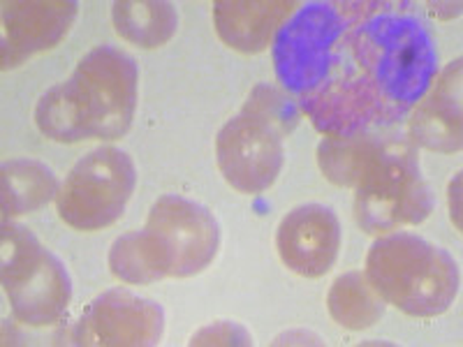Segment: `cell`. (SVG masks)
<instances>
[{
  "label": "cell",
  "instance_id": "obj_4",
  "mask_svg": "<svg viewBox=\"0 0 463 347\" xmlns=\"http://www.w3.org/2000/svg\"><path fill=\"white\" fill-rule=\"evenodd\" d=\"M297 118V107L279 89L255 86L243 109L216 137L218 167L227 183L246 195L271 188L283 169V137Z\"/></svg>",
  "mask_w": 463,
  "mask_h": 347
},
{
  "label": "cell",
  "instance_id": "obj_2",
  "mask_svg": "<svg viewBox=\"0 0 463 347\" xmlns=\"http://www.w3.org/2000/svg\"><path fill=\"white\" fill-rule=\"evenodd\" d=\"M362 77L392 107L411 111L436 80L438 56L424 23L411 14L366 16L347 35Z\"/></svg>",
  "mask_w": 463,
  "mask_h": 347
},
{
  "label": "cell",
  "instance_id": "obj_9",
  "mask_svg": "<svg viewBox=\"0 0 463 347\" xmlns=\"http://www.w3.org/2000/svg\"><path fill=\"white\" fill-rule=\"evenodd\" d=\"M144 230L158 248L167 278L202 274L213 262L221 243V230L211 211L179 195H163L153 202Z\"/></svg>",
  "mask_w": 463,
  "mask_h": 347
},
{
  "label": "cell",
  "instance_id": "obj_19",
  "mask_svg": "<svg viewBox=\"0 0 463 347\" xmlns=\"http://www.w3.org/2000/svg\"><path fill=\"white\" fill-rule=\"evenodd\" d=\"M329 315L345 329L362 332L373 326L384 315V301L369 283L366 274L350 271L334 280L326 295Z\"/></svg>",
  "mask_w": 463,
  "mask_h": 347
},
{
  "label": "cell",
  "instance_id": "obj_15",
  "mask_svg": "<svg viewBox=\"0 0 463 347\" xmlns=\"http://www.w3.org/2000/svg\"><path fill=\"white\" fill-rule=\"evenodd\" d=\"M299 3L288 0H218L213 5V23L227 47L241 53H260Z\"/></svg>",
  "mask_w": 463,
  "mask_h": 347
},
{
  "label": "cell",
  "instance_id": "obj_8",
  "mask_svg": "<svg viewBox=\"0 0 463 347\" xmlns=\"http://www.w3.org/2000/svg\"><path fill=\"white\" fill-rule=\"evenodd\" d=\"M135 183L137 172L126 151L95 148L74 164L58 190V216L74 230H105L123 216Z\"/></svg>",
  "mask_w": 463,
  "mask_h": 347
},
{
  "label": "cell",
  "instance_id": "obj_17",
  "mask_svg": "<svg viewBox=\"0 0 463 347\" xmlns=\"http://www.w3.org/2000/svg\"><path fill=\"white\" fill-rule=\"evenodd\" d=\"M116 33L130 44L156 49L167 44L179 28V14L163 0H121L111 10Z\"/></svg>",
  "mask_w": 463,
  "mask_h": 347
},
{
  "label": "cell",
  "instance_id": "obj_14",
  "mask_svg": "<svg viewBox=\"0 0 463 347\" xmlns=\"http://www.w3.org/2000/svg\"><path fill=\"white\" fill-rule=\"evenodd\" d=\"M411 137L429 151L457 153L461 148V58L449 63L436 86L417 102Z\"/></svg>",
  "mask_w": 463,
  "mask_h": 347
},
{
  "label": "cell",
  "instance_id": "obj_13",
  "mask_svg": "<svg viewBox=\"0 0 463 347\" xmlns=\"http://www.w3.org/2000/svg\"><path fill=\"white\" fill-rule=\"evenodd\" d=\"M276 248L285 267L304 278H320L341 248V222L329 206H297L280 220Z\"/></svg>",
  "mask_w": 463,
  "mask_h": 347
},
{
  "label": "cell",
  "instance_id": "obj_3",
  "mask_svg": "<svg viewBox=\"0 0 463 347\" xmlns=\"http://www.w3.org/2000/svg\"><path fill=\"white\" fill-rule=\"evenodd\" d=\"M366 278L384 304L412 317H436L458 295L452 255L411 231H390L366 255Z\"/></svg>",
  "mask_w": 463,
  "mask_h": 347
},
{
  "label": "cell",
  "instance_id": "obj_6",
  "mask_svg": "<svg viewBox=\"0 0 463 347\" xmlns=\"http://www.w3.org/2000/svg\"><path fill=\"white\" fill-rule=\"evenodd\" d=\"M433 211V195L420 172L415 148L403 139H384L378 160L354 185V218L369 234H390L420 225Z\"/></svg>",
  "mask_w": 463,
  "mask_h": 347
},
{
  "label": "cell",
  "instance_id": "obj_10",
  "mask_svg": "<svg viewBox=\"0 0 463 347\" xmlns=\"http://www.w3.org/2000/svg\"><path fill=\"white\" fill-rule=\"evenodd\" d=\"M299 107L325 137H354L408 114L392 107L362 74L326 80L320 89L301 95Z\"/></svg>",
  "mask_w": 463,
  "mask_h": 347
},
{
  "label": "cell",
  "instance_id": "obj_5",
  "mask_svg": "<svg viewBox=\"0 0 463 347\" xmlns=\"http://www.w3.org/2000/svg\"><path fill=\"white\" fill-rule=\"evenodd\" d=\"M371 5L306 3L279 28L274 37V68L280 84L295 95L320 89L338 58V42L347 26Z\"/></svg>",
  "mask_w": 463,
  "mask_h": 347
},
{
  "label": "cell",
  "instance_id": "obj_16",
  "mask_svg": "<svg viewBox=\"0 0 463 347\" xmlns=\"http://www.w3.org/2000/svg\"><path fill=\"white\" fill-rule=\"evenodd\" d=\"M56 174L40 160L22 158L3 164V218L33 213L58 195Z\"/></svg>",
  "mask_w": 463,
  "mask_h": 347
},
{
  "label": "cell",
  "instance_id": "obj_1",
  "mask_svg": "<svg viewBox=\"0 0 463 347\" xmlns=\"http://www.w3.org/2000/svg\"><path fill=\"white\" fill-rule=\"evenodd\" d=\"M139 70L121 49L102 44L86 53L70 80L35 107L37 130L61 144L123 137L137 107Z\"/></svg>",
  "mask_w": 463,
  "mask_h": 347
},
{
  "label": "cell",
  "instance_id": "obj_7",
  "mask_svg": "<svg viewBox=\"0 0 463 347\" xmlns=\"http://www.w3.org/2000/svg\"><path fill=\"white\" fill-rule=\"evenodd\" d=\"M0 246V274L12 315L26 326L56 324L72 296V283L61 259L33 231L14 222L3 225Z\"/></svg>",
  "mask_w": 463,
  "mask_h": 347
},
{
  "label": "cell",
  "instance_id": "obj_11",
  "mask_svg": "<svg viewBox=\"0 0 463 347\" xmlns=\"http://www.w3.org/2000/svg\"><path fill=\"white\" fill-rule=\"evenodd\" d=\"M165 329V313L156 301L109 289L89 304L72 329V341L89 347L158 345Z\"/></svg>",
  "mask_w": 463,
  "mask_h": 347
},
{
  "label": "cell",
  "instance_id": "obj_18",
  "mask_svg": "<svg viewBox=\"0 0 463 347\" xmlns=\"http://www.w3.org/2000/svg\"><path fill=\"white\" fill-rule=\"evenodd\" d=\"M384 139L364 132L354 137H325L317 146V164L322 174L338 188H354L378 160Z\"/></svg>",
  "mask_w": 463,
  "mask_h": 347
},
{
  "label": "cell",
  "instance_id": "obj_20",
  "mask_svg": "<svg viewBox=\"0 0 463 347\" xmlns=\"http://www.w3.org/2000/svg\"><path fill=\"white\" fill-rule=\"evenodd\" d=\"M190 345H253V338L237 322H216L197 332Z\"/></svg>",
  "mask_w": 463,
  "mask_h": 347
},
{
  "label": "cell",
  "instance_id": "obj_12",
  "mask_svg": "<svg viewBox=\"0 0 463 347\" xmlns=\"http://www.w3.org/2000/svg\"><path fill=\"white\" fill-rule=\"evenodd\" d=\"M74 0H12L3 3L0 63L19 68L28 58L56 47L77 16Z\"/></svg>",
  "mask_w": 463,
  "mask_h": 347
}]
</instances>
